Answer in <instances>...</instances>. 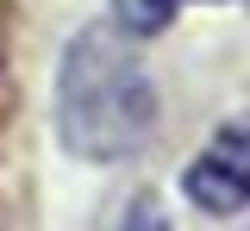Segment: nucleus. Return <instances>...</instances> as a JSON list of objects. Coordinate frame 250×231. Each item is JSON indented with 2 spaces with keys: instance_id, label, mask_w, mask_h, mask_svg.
Returning <instances> with one entry per match:
<instances>
[{
  "instance_id": "obj_1",
  "label": "nucleus",
  "mask_w": 250,
  "mask_h": 231,
  "mask_svg": "<svg viewBox=\"0 0 250 231\" xmlns=\"http://www.w3.org/2000/svg\"><path fill=\"white\" fill-rule=\"evenodd\" d=\"M156 132V81L131 32L82 25L57 63V137L82 163H125Z\"/></svg>"
},
{
  "instance_id": "obj_3",
  "label": "nucleus",
  "mask_w": 250,
  "mask_h": 231,
  "mask_svg": "<svg viewBox=\"0 0 250 231\" xmlns=\"http://www.w3.org/2000/svg\"><path fill=\"white\" fill-rule=\"evenodd\" d=\"M175 6L182 0H113V25L131 38H156V32H169Z\"/></svg>"
},
{
  "instance_id": "obj_4",
  "label": "nucleus",
  "mask_w": 250,
  "mask_h": 231,
  "mask_svg": "<svg viewBox=\"0 0 250 231\" xmlns=\"http://www.w3.org/2000/svg\"><path fill=\"white\" fill-rule=\"evenodd\" d=\"M119 231H169V219H163V200H156V194H138L131 206H125Z\"/></svg>"
},
{
  "instance_id": "obj_2",
  "label": "nucleus",
  "mask_w": 250,
  "mask_h": 231,
  "mask_svg": "<svg viewBox=\"0 0 250 231\" xmlns=\"http://www.w3.org/2000/svg\"><path fill=\"white\" fill-rule=\"evenodd\" d=\"M182 194L213 219H231L250 206V119H225L207 137V150L182 175Z\"/></svg>"
},
{
  "instance_id": "obj_5",
  "label": "nucleus",
  "mask_w": 250,
  "mask_h": 231,
  "mask_svg": "<svg viewBox=\"0 0 250 231\" xmlns=\"http://www.w3.org/2000/svg\"><path fill=\"white\" fill-rule=\"evenodd\" d=\"M0 88H6V81H0ZM0 106H6V94H0Z\"/></svg>"
}]
</instances>
